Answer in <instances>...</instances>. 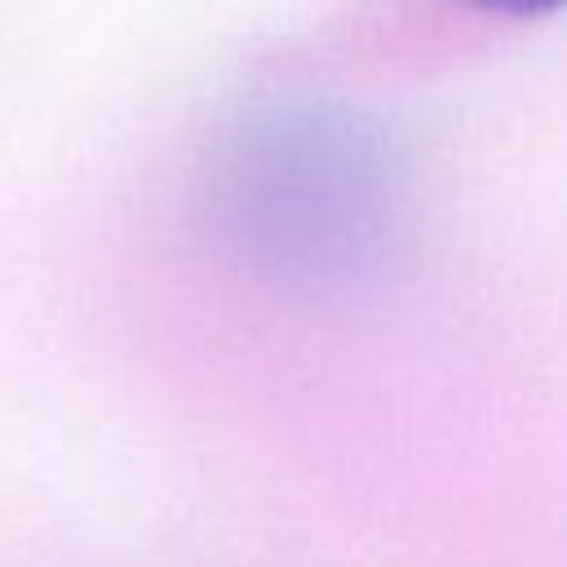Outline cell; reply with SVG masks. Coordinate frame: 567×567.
<instances>
[]
</instances>
